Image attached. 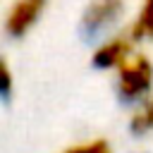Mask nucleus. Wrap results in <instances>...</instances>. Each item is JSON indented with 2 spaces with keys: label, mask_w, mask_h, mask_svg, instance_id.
Segmentation results:
<instances>
[{
  "label": "nucleus",
  "mask_w": 153,
  "mask_h": 153,
  "mask_svg": "<svg viewBox=\"0 0 153 153\" xmlns=\"http://www.w3.org/2000/svg\"><path fill=\"white\" fill-rule=\"evenodd\" d=\"M45 5H48V0H14L10 12H7V19H5V31L12 38L24 36L38 22Z\"/></svg>",
  "instance_id": "7ed1b4c3"
},
{
  "label": "nucleus",
  "mask_w": 153,
  "mask_h": 153,
  "mask_svg": "<svg viewBox=\"0 0 153 153\" xmlns=\"http://www.w3.org/2000/svg\"><path fill=\"white\" fill-rule=\"evenodd\" d=\"M131 48H134V41L129 38V36H115V38H110V41H105V43H100L98 45V50L93 53V67H98V69H115V67H122L134 53H131Z\"/></svg>",
  "instance_id": "20e7f679"
},
{
  "label": "nucleus",
  "mask_w": 153,
  "mask_h": 153,
  "mask_svg": "<svg viewBox=\"0 0 153 153\" xmlns=\"http://www.w3.org/2000/svg\"><path fill=\"white\" fill-rule=\"evenodd\" d=\"M129 129H131V134H136V136H141V134H146V131L153 129V98H148V100L143 103V108H139V110L131 115Z\"/></svg>",
  "instance_id": "423d86ee"
},
{
  "label": "nucleus",
  "mask_w": 153,
  "mask_h": 153,
  "mask_svg": "<svg viewBox=\"0 0 153 153\" xmlns=\"http://www.w3.org/2000/svg\"><path fill=\"white\" fill-rule=\"evenodd\" d=\"M153 86V65L146 55H131L122 67H117V93L122 100H141Z\"/></svg>",
  "instance_id": "f257e3e1"
},
{
  "label": "nucleus",
  "mask_w": 153,
  "mask_h": 153,
  "mask_svg": "<svg viewBox=\"0 0 153 153\" xmlns=\"http://www.w3.org/2000/svg\"><path fill=\"white\" fill-rule=\"evenodd\" d=\"M124 14V0H91L81 14V33L96 38L120 22Z\"/></svg>",
  "instance_id": "f03ea898"
},
{
  "label": "nucleus",
  "mask_w": 153,
  "mask_h": 153,
  "mask_svg": "<svg viewBox=\"0 0 153 153\" xmlns=\"http://www.w3.org/2000/svg\"><path fill=\"white\" fill-rule=\"evenodd\" d=\"M10 96H12V72L5 57H0V98L10 100Z\"/></svg>",
  "instance_id": "6e6552de"
},
{
  "label": "nucleus",
  "mask_w": 153,
  "mask_h": 153,
  "mask_svg": "<svg viewBox=\"0 0 153 153\" xmlns=\"http://www.w3.org/2000/svg\"><path fill=\"white\" fill-rule=\"evenodd\" d=\"M129 38L131 41H141V38H153V0H143L139 17L134 19L131 29H129Z\"/></svg>",
  "instance_id": "39448f33"
},
{
  "label": "nucleus",
  "mask_w": 153,
  "mask_h": 153,
  "mask_svg": "<svg viewBox=\"0 0 153 153\" xmlns=\"http://www.w3.org/2000/svg\"><path fill=\"white\" fill-rule=\"evenodd\" d=\"M65 153H112V148H110V143L105 139H96V141H86V143L72 146Z\"/></svg>",
  "instance_id": "0eeeda50"
}]
</instances>
